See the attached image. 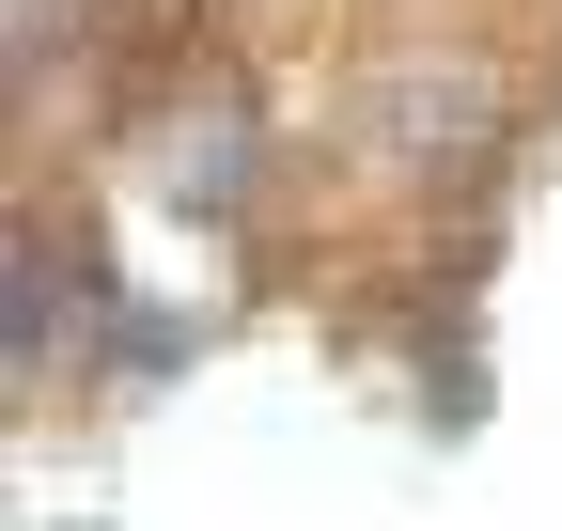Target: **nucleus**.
Wrapping results in <instances>:
<instances>
[{
  "label": "nucleus",
  "instance_id": "nucleus-1",
  "mask_svg": "<svg viewBox=\"0 0 562 531\" xmlns=\"http://www.w3.org/2000/svg\"><path fill=\"white\" fill-rule=\"evenodd\" d=\"M344 125H360L375 172H453L484 125H501V79H484V63H453V47H422V63H375Z\"/></svg>",
  "mask_w": 562,
  "mask_h": 531
},
{
  "label": "nucleus",
  "instance_id": "nucleus-2",
  "mask_svg": "<svg viewBox=\"0 0 562 531\" xmlns=\"http://www.w3.org/2000/svg\"><path fill=\"white\" fill-rule=\"evenodd\" d=\"M79 313H110V282H94V235H79V219H16V375H47Z\"/></svg>",
  "mask_w": 562,
  "mask_h": 531
}]
</instances>
